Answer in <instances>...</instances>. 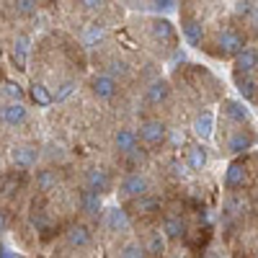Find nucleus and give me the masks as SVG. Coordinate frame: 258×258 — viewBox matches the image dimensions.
<instances>
[{
  "label": "nucleus",
  "instance_id": "f257e3e1",
  "mask_svg": "<svg viewBox=\"0 0 258 258\" xmlns=\"http://www.w3.org/2000/svg\"><path fill=\"white\" fill-rule=\"evenodd\" d=\"M119 191L124 194V197H129V199H140V197H145V194H147V181L140 173H132V176H126L121 181Z\"/></svg>",
  "mask_w": 258,
  "mask_h": 258
},
{
  "label": "nucleus",
  "instance_id": "f03ea898",
  "mask_svg": "<svg viewBox=\"0 0 258 258\" xmlns=\"http://www.w3.org/2000/svg\"><path fill=\"white\" fill-rule=\"evenodd\" d=\"M220 49H222V54H235L238 57L245 49V39L238 31H222L220 34Z\"/></svg>",
  "mask_w": 258,
  "mask_h": 258
},
{
  "label": "nucleus",
  "instance_id": "7ed1b4c3",
  "mask_svg": "<svg viewBox=\"0 0 258 258\" xmlns=\"http://www.w3.org/2000/svg\"><path fill=\"white\" fill-rule=\"evenodd\" d=\"M11 158H13V163L21 165V168H34L36 160H39V150L31 147V145H18V147L11 150Z\"/></svg>",
  "mask_w": 258,
  "mask_h": 258
},
{
  "label": "nucleus",
  "instance_id": "20e7f679",
  "mask_svg": "<svg viewBox=\"0 0 258 258\" xmlns=\"http://www.w3.org/2000/svg\"><path fill=\"white\" fill-rule=\"evenodd\" d=\"M140 137H142L147 145H158V142H163V137H165V124L158 121V119L145 121V124L140 126Z\"/></svg>",
  "mask_w": 258,
  "mask_h": 258
},
{
  "label": "nucleus",
  "instance_id": "39448f33",
  "mask_svg": "<svg viewBox=\"0 0 258 258\" xmlns=\"http://www.w3.org/2000/svg\"><path fill=\"white\" fill-rule=\"evenodd\" d=\"M91 88L98 98H114L116 96V80L111 75H96L91 80Z\"/></svg>",
  "mask_w": 258,
  "mask_h": 258
},
{
  "label": "nucleus",
  "instance_id": "423d86ee",
  "mask_svg": "<svg viewBox=\"0 0 258 258\" xmlns=\"http://www.w3.org/2000/svg\"><path fill=\"white\" fill-rule=\"evenodd\" d=\"M0 119H3L6 124H11V126H16V124H21L26 119V106L21 101H13V103H8V106L0 109Z\"/></svg>",
  "mask_w": 258,
  "mask_h": 258
},
{
  "label": "nucleus",
  "instance_id": "0eeeda50",
  "mask_svg": "<svg viewBox=\"0 0 258 258\" xmlns=\"http://www.w3.org/2000/svg\"><path fill=\"white\" fill-rule=\"evenodd\" d=\"M114 142H116V150L124 153V155H135L137 153V135L132 132V129H119Z\"/></svg>",
  "mask_w": 258,
  "mask_h": 258
},
{
  "label": "nucleus",
  "instance_id": "6e6552de",
  "mask_svg": "<svg viewBox=\"0 0 258 258\" xmlns=\"http://www.w3.org/2000/svg\"><path fill=\"white\" fill-rule=\"evenodd\" d=\"M235 68H238V75H245L250 70L258 68V52L255 49H243L238 57H235Z\"/></svg>",
  "mask_w": 258,
  "mask_h": 258
},
{
  "label": "nucleus",
  "instance_id": "1a4fd4ad",
  "mask_svg": "<svg viewBox=\"0 0 258 258\" xmlns=\"http://www.w3.org/2000/svg\"><path fill=\"white\" fill-rule=\"evenodd\" d=\"M80 207H83L85 214L96 217V214L103 209V204H101V194H96V191H91V188H85V191H83V197H80Z\"/></svg>",
  "mask_w": 258,
  "mask_h": 258
},
{
  "label": "nucleus",
  "instance_id": "9d476101",
  "mask_svg": "<svg viewBox=\"0 0 258 258\" xmlns=\"http://www.w3.org/2000/svg\"><path fill=\"white\" fill-rule=\"evenodd\" d=\"M88 188L96 191V194L109 191V188H111V178H109V173H106V170H101V168L91 170V173H88Z\"/></svg>",
  "mask_w": 258,
  "mask_h": 258
},
{
  "label": "nucleus",
  "instance_id": "9b49d317",
  "mask_svg": "<svg viewBox=\"0 0 258 258\" xmlns=\"http://www.w3.org/2000/svg\"><path fill=\"white\" fill-rule=\"evenodd\" d=\"M106 225H109L114 232L126 230V227H129V217H126V212H124L121 207H111L109 212H106Z\"/></svg>",
  "mask_w": 258,
  "mask_h": 258
},
{
  "label": "nucleus",
  "instance_id": "f8f14e48",
  "mask_svg": "<svg viewBox=\"0 0 258 258\" xmlns=\"http://www.w3.org/2000/svg\"><path fill=\"white\" fill-rule=\"evenodd\" d=\"M68 243L75 245V248L88 245V243H91V230L85 227V225H73V227L68 230Z\"/></svg>",
  "mask_w": 258,
  "mask_h": 258
},
{
  "label": "nucleus",
  "instance_id": "ddd939ff",
  "mask_svg": "<svg viewBox=\"0 0 258 258\" xmlns=\"http://www.w3.org/2000/svg\"><path fill=\"white\" fill-rule=\"evenodd\" d=\"M194 132H197L202 140H209L214 135V116L209 111H204L197 121H194Z\"/></svg>",
  "mask_w": 258,
  "mask_h": 258
},
{
  "label": "nucleus",
  "instance_id": "4468645a",
  "mask_svg": "<svg viewBox=\"0 0 258 258\" xmlns=\"http://www.w3.org/2000/svg\"><path fill=\"white\" fill-rule=\"evenodd\" d=\"M168 93H170V85H168L165 80H155V83L147 88V101H150V103H163V101L168 98Z\"/></svg>",
  "mask_w": 258,
  "mask_h": 258
},
{
  "label": "nucleus",
  "instance_id": "2eb2a0df",
  "mask_svg": "<svg viewBox=\"0 0 258 258\" xmlns=\"http://www.w3.org/2000/svg\"><path fill=\"white\" fill-rule=\"evenodd\" d=\"M243 181H245V168H243V163H232V165L227 168V173H225V183H227L230 188H235V186H243Z\"/></svg>",
  "mask_w": 258,
  "mask_h": 258
},
{
  "label": "nucleus",
  "instance_id": "dca6fc26",
  "mask_svg": "<svg viewBox=\"0 0 258 258\" xmlns=\"http://www.w3.org/2000/svg\"><path fill=\"white\" fill-rule=\"evenodd\" d=\"M150 31H153V36L155 39H163V41H170L176 36V31H173V26L168 24V21H153V24H150Z\"/></svg>",
  "mask_w": 258,
  "mask_h": 258
},
{
  "label": "nucleus",
  "instance_id": "f3484780",
  "mask_svg": "<svg viewBox=\"0 0 258 258\" xmlns=\"http://www.w3.org/2000/svg\"><path fill=\"white\" fill-rule=\"evenodd\" d=\"M207 165V150L204 147H188V168L191 170H202Z\"/></svg>",
  "mask_w": 258,
  "mask_h": 258
},
{
  "label": "nucleus",
  "instance_id": "a211bd4d",
  "mask_svg": "<svg viewBox=\"0 0 258 258\" xmlns=\"http://www.w3.org/2000/svg\"><path fill=\"white\" fill-rule=\"evenodd\" d=\"M253 137L250 135H243V132H238V135H232L230 137V153H243V150H248V147H253Z\"/></svg>",
  "mask_w": 258,
  "mask_h": 258
},
{
  "label": "nucleus",
  "instance_id": "6ab92c4d",
  "mask_svg": "<svg viewBox=\"0 0 258 258\" xmlns=\"http://www.w3.org/2000/svg\"><path fill=\"white\" fill-rule=\"evenodd\" d=\"M225 114L230 116V119H235V121H245L250 114H248V109L240 103V101H227L225 103Z\"/></svg>",
  "mask_w": 258,
  "mask_h": 258
},
{
  "label": "nucleus",
  "instance_id": "aec40b11",
  "mask_svg": "<svg viewBox=\"0 0 258 258\" xmlns=\"http://www.w3.org/2000/svg\"><path fill=\"white\" fill-rule=\"evenodd\" d=\"M163 232L168 235V238H181V235L186 232V225H183L178 217H165V222H163Z\"/></svg>",
  "mask_w": 258,
  "mask_h": 258
},
{
  "label": "nucleus",
  "instance_id": "412c9836",
  "mask_svg": "<svg viewBox=\"0 0 258 258\" xmlns=\"http://www.w3.org/2000/svg\"><path fill=\"white\" fill-rule=\"evenodd\" d=\"M31 98H34L36 106H49L52 103V93L47 91V85H41V83L31 85Z\"/></svg>",
  "mask_w": 258,
  "mask_h": 258
},
{
  "label": "nucleus",
  "instance_id": "4be33fe9",
  "mask_svg": "<svg viewBox=\"0 0 258 258\" xmlns=\"http://www.w3.org/2000/svg\"><path fill=\"white\" fill-rule=\"evenodd\" d=\"M183 36L188 44H199L204 31H202V24H197V21H188V24H183Z\"/></svg>",
  "mask_w": 258,
  "mask_h": 258
},
{
  "label": "nucleus",
  "instance_id": "5701e85b",
  "mask_svg": "<svg viewBox=\"0 0 258 258\" xmlns=\"http://www.w3.org/2000/svg\"><path fill=\"white\" fill-rule=\"evenodd\" d=\"M36 186L39 191H49L57 186V176H54V170H39L36 173Z\"/></svg>",
  "mask_w": 258,
  "mask_h": 258
},
{
  "label": "nucleus",
  "instance_id": "b1692460",
  "mask_svg": "<svg viewBox=\"0 0 258 258\" xmlns=\"http://www.w3.org/2000/svg\"><path fill=\"white\" fill-rule=\"evenodd\" d=\"M26 54H29V36H18L16 44H13V57L18 59V64H24Z\"/></svg>",
  "mask_w": 258,
  "mask_h": 258
},
{
  "label": "nucleus",
  "instance_id": "393cba45",
  "mask_svg": "<svg viewBox=\"0 0 258 258\" xmlns=\"http://www.w3.org/2000/svg\"><path fill=\"white\" fill-rule=\"evenodd\" d=\"M73 93H75V83H73V80L62 83V85H59V91L52 96V103H59V101H64V98H70Z\"/></svg>",
  "mask_w": 258,
  "mask_h": 258
},
{
  "label": "nucleus",
  "instance_id": "a878e982",
  "mask_svg": "<svg viewBox=\"0 0 258 258\" xmlns=\"http://www.w3.org/2000/svg\"><path fill=\"white\" fill-rule=\"evenodd\" d=\"M238 91H240V96L248 101V98L255 96V83L248 80V78H240V75H238Z\"/></svg>",
  "mask_w": 258,
  "mask_h": 258
},
{
  "label": "nucleus",
  "instance_id": "bb28decb",
  "mask_svg": "<svg viewBox=\"0 0 258 258\" xmlns=\"http://www.w3.org/2000/svg\"><path fill=\"white\" fill-rule=\"evenodd\" d=\"M163 250H165V240H163V235H153L150 238V243H147V253H153V255H163Z\"/></svg>",
  "mask_w": 258,
  "mask_h": 258
},
{
  "label": "nucleus",
  "instance_id": "cd10ccee",
  "mask_svg": "<svg viewBox=\"0 0 258 258\" xmlns=\"http://www.w3.org/2000/svg\"><path fill=\"white\" fill-rule=\"evenodd\" d=\"M103 26L101 24H93L91 29H88V34H85V44H93V41H98V39H103Z\"/></svg>",
  "mask_w": 258,
  "mask_h": 258
},
{
  "label": "nucleus",
  "instance_id": "c85d7f7f",
  "mask_svg": "<svg viewBox=\"0 0 258 258\" xmlns=\"http://www.w3.org/2000/svg\"><path fill=\"white\" fill-rule=\"evenodd\" d=\"M121 258H145V250L132 243V245H126V248L121 250Z\"/></svg>",
  "mask_w": 258,
  "mask_h": 258
},
{
  "label": "nucleus",
  "instance_id": "c756f323",
  "mask_svg": "<svg viewBox=\"0 0 258 258\" xmlns=\"http://www.w3.org/2000/svg\"><path fill=\"white\" fill-rule=\"evenodd\" d=\"M6 93H8L11 98H16V101L24 98V91H21V85H18V83H6Z\"/></svg>",
  "mask_w": 258,
  "mask_h": 258
},
{
  "label": "nucleus",
  "instance_id": "7c9ffc66",
  "mask_svg": "<svg viewBox=\"0 0 258 258\" xmlns=\"http://www.w3.org/2000/svg\"><path fill=\"white\" fill-rule=\"evenodd\" d=\"M173 6H176V0H155L153 3L155 11H173Z\"/></svg>",
  "mask_w": 258,
  "mask_h": 258
},
{
  "label": "nucleus",
  "instance_id": "2f4dec72",
  "mask_svg": "<svg viewBox=\"0 0 258 258\" xmlns=\"http://www.w3.org/2000/svg\"><path fill=\"white\" fill-rule=\"evenodd\" d=\"M137 207H140L142 212H150V209H155V207H158V202H155V199H145V197H140Z\"/></svg>",
  "mask_w": 258,
  "mask_h": 258
},
{
  "label": "nucleus",
  "instance_id": "473e14b6",
  "mask_svg": "<svg viewBox=\"0 0 258 258\" xmlns=\"http://www.w3.org/2000/svg\"><path fill=\"white\" fill-rule=\"evenodd\" d=\"M34 6H36V0H18V11L21 13H34Z\"/></svg>",
  "mask_w": 258,
  "mask_h": 258
},
{
  "label": "nucleus",
  "instance_id": "72a5a7b5",
  "mask_svg": "<svg viewBox=\"0 0 258 258\" xmlns=\"http://www.w3.org/2000/svg\"><path fill=\"white\" fill-rule=\"evenodd\" d=\"M109 70H111V78H114V75H126V64H124V62H111Z\"/></svg>",
  "mask_w": 258,
  "mask_h": 258
},
{
  "label": "nucleus",
  "instance_id": "f704fd0d",
  "mask_svg": "<svg viewBox=\"0 0 258 258\" xmlns=\"http://www.w3.org/2000/svg\"><path fill=\"white\" fill-rule=\"evenodd\" d=\"M80 6L88 8V11H96V8L101 6V0H80Z\"/></svg>",
  "mask_w": 258,
  "mask_h": 258
},
{
  "label": "nucleus",
  "instance_id": "c9c22d12",
  "mask_svg": "<svg viewBox=\"0 0 258 258\" xmlns=\"http://www.w3.org/2000/svg\"><path fill=\"white\" fill-rule=\"evenodd\" d=\"M238 13H250V3L248 0H243V3H238V8H235Z\"/></svg>",
  "mask_w": 258,
  "mask_h": 258
},
{
  "label": "nucleus",
  "instance_id": "e433bc0d",
  "mask_svg": "<svg viewBox=\"0 0 258 258\" xmlns=\"http://www.w3.org/2000/svg\"><path fill=\"white\" fill-rule=\"evenodd\" d=\"M6 225H8V222H6V214H3V212H0V232H3V230H6Z\"/></svg>",
  "mask_w": 258,
  "mask_h": 258
},
{
  "label": "nucleus",
  "instance_id": "4c0bfd02",
  "mask_svg": "<svg viewBox=\"0 0 258 258\" xmlns=\"http://www.w3.org/2000/svg\"><path fill=\"white\" fill-rule=\"evenodd\" d=\"M255 26H258V11H255Z\"/></svg>",
  "mask_w": 258,
  "mask_h": 258
}]
</instances>
